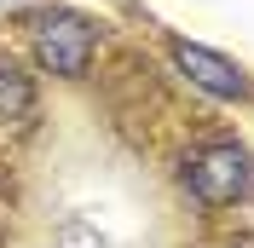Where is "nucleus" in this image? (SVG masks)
I'll list each match as a JSON object with an SVG mask.
<instances>
[{
	"label": "nucleus",
	"mask_w": 254,
	"mask_h": 248,
	"mask_svg": "<svg viewBox=\"0 0 254 248\" xmlns=\"http://www.w3.org/2000/svg\"><path fill=\"white\" fill-rule=\"evenodd\" d=\"M185 185L196 202H237L254 185V162L237 139H214L208 150H196L185 162Z\"/></svg>",
	"instance_id": "1"
},
{
	"label": "nucleus",
	"mask_w": 254,
	"mask_h": 248,
	"mask_svg": "<svg viewBox=\"0 0 254 248\" xmlns=\"http://www.w3.org/2000/svg\"><path fill=\"white\" fill-rule=\"evenodd\" d=\"M93 47H98V29L81 12L52 6V12L35 17V52H41V63H47L52 75H81L87 58H93Z\"/></svg>",
	"instance_id": "2"
},
{
	"label": "nucleus",
	"mask_w": 254,
	"mask_h": 248,
	"mask_svg": "<svg viewBox=\"0 0 254 248\" xmlns=\"http://www.w3.org/2000/svg\"><path fill=\"white\" fill-rule=\"evenodd\" d=\"M174 63L202 87L208 98H243V93H249L243 69H237L231 58H220L214 47H202V41H174Z\"/></svg>",
	"instance_id": "3"
},
{
	"label": "nucleus",
	"mask_w": 254,
	"mask_h": 248,
	"mask_svg": "<svg viewBox=\"0 0 254 248\" xmlns=\"http://www.w3.org/2000/svg\"><path fill=\"white\" fill-rule=\"evenodd\" d=\"M29 98H35V93H29V81H23V69L0 58V110L23 116V110H29Z\"/></svg>",
	"instance_id": "4"
},
{
	"label": "nucleus",
	"mask_w": 254,
	"mask_h": 248,
	"mask_svg": "<svg viewBox=\"0 0 254 248\" xmlns=\"http://www.w3.org/2000/svg\"><path fill=\"white\" fill-rule=\"evenodd\" d=\"M0 6H6V0H0Z\"/></svg>",
	"instance_id": "5"
}]
</instances>
